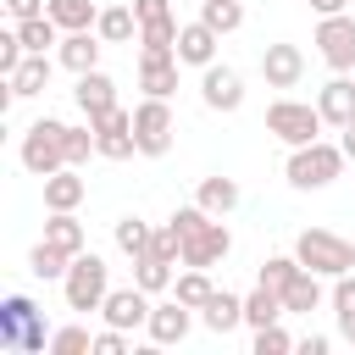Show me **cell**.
<instances>
[{"instance_id": "cell-13", "label": "cell", "mask_w": 355, "mask_h": 355, "mask_svg": "<svg viewBox=\"0 0 355 355\" xmlns=\"http://www.w3.org/2000/svg\"><path fill=\"white\" fill-rule=\"evenodd\" d=\"M178 50H139V89L155 94V100H172L178 94Z\"/></svg>"}, {"instance_id": "cell-14", "label": "cell", "mask_w": 355, "mask_h": 355, "mask_svg": "<svg viewBox=\"0 0 355 355\" xmlns=\"http://www.w3.org/2000/svg\"><path fill=\"white\" fill-rule=\"evenodd\" d=\"M150 294L133 283V288H111L105 294V305H100V316H105V327H122V333H133V327H144L150 322Z\"/></svg>"}, {"instance_id": "cell-19", "label": "cell", "mask_w": 355, "mask_h": 355, "mask_svg": "<svg viewBox=\"0 0 355 355\" xmlns=\"http://www.w3.org/2000/svg\"><path fill=\"white\" fill-rule=\"evenodd\" d=\"M72 100H78V111L94 122V116H105L111 105H116V83H111V72H78V89H72Z\"/></svg>"}, {"instance_id": "cell-44", "label": "cell", "mask_w": 355, "mask_h": 355, "mask_svg": "<svg viewBox=\"0 0 355 355\" xmlns=\"http://www.w3.org/2000/svg\"><path fill=\"white\" fill-rule=\"evenodd\" d=\"M0 6H6V17H11V22H28V17H39L50 0H0Z\"/></svg>"}, {"instance_id": "cell-7", "label": "cell", "mask_w": 355, "mask_h": 355, "mask_svg": "<svg viewBox=\"0 0 355 355\" xmlns=\"http://www.w3.org/2000/svg\"><path fill=\"white\" fill-rule=\"evenodd\" d=\"M172 133H178L172 105L155 100V94H144V100L133 105V139H139V155H166V150H172Z\"/></svg>"}, {"instance_id": "cell-32", "label": "cell", "mask_w": 355, "mask_h": 355, "mask_svg": "<svg viewBox=\"0 0 355 355\" xmlns=\"http://www.w3.org/2000/svg\"><path fill=\"white\" fill-rule=\"evenodd\" d=\"M133 283L144 288V294H161V288H172V261H161V255H133Z\"/></svg>"}, {"instance_id": "cell-2", "label": "cell", "mask_w": 355, "mask_h": 355, "mask_svg": "<svg viewBox=\"0 0 355 355\" xmlns=\"http://www.w3.org/2000/svg\"><path fill=\"white\" fill-rule=\"evenodd\" d=\"M294 255H300V266L316 272V277H344V272H355V244H349L344 233H333V227H305V233L294 239Z\"/></svg>"}, {"instance_id": "cell-43", "label": "cell", "mask_w": 355, "mask_h": 355, "mask_svg": "<svg viewBox=\"0 0 355 355\" xmlns=\"http://www.w3.org/2000/svg\"><path fill=\"white\" fill-rule=\"evenodd\" d=\"M133 17H139V28H144V22H166L172 6H166V0H133Z\"/></svg>"}, {"instance_id": "cell-46", "label": "cell", "mask_w": 355, "mask_h": 355, "mask_svg": "<svg viewBox=\"0 0 355 355\" xmlns=\"http://www.w3.org/2000/svg\"><path fill=\"white\" fill-rule=\"evenodd\" d=\"M311 11L316 17H338V11H349V0H311Z\"/></svg>"}, {"instance_id": "cell-1", "label": "cell", "mask_w": 355, "mask_h": 355, "mask_svg": "<svg viewBox=\"0 0 355 355\" xmlns=\"http://www.w3.org/2000/svg\"><path fill=\"white\" fill-rule=\"evenodd\" d=\"M0 349H22V355L50 349L44 311H39L28 294H6V300H0Z\"/></svg>"}, {"instance_id": "cell-20", "label": "cell", "mask_w": 355, "mask_h": 355, "mask_svg": "<svg viewBox=\"0 0 355 355\" xmlns=\"http://www.w3.org/2000/svg\"><path fill=\"white\" fill-rule=\"evenodd\" d=\"M283 316H288L283 294H277L272 283H261V277H255V288L244 294V327L255 333V327H272V322H283Z\"/></svg>"}, {"instance_id": "cell-12", "label": "cell", "mask_w": 355, "mask_h": 355, "mask_svg": "<svg viewBox=\"0 0 355 355\" xmlns=\"http://www.w3.org/2000/svg\"><path fill=\"white\" fill-rule=\"evenodd\" d=\"M261 78H266V89H300V78H305V50L300 44H266L261 50Z\"/></svg>"}, {"instance_id": "cell-23", "label": "cell", "mask_w": 355, "mask_h": 355, "mask_svg": "<svg viewBox=\"0 0 355 355\" xmlns=\"http://www.w3.org/2000/svg\"><path fill=\"white\" fill-rule=\"evenodd\" d=\"M200 322H205L211 333H233V327H244V300L227 294V288H216V294L200 305Z\"/></svg>"}, {"instance_id": "cell-40", "label": "cell", "mask_w": 355, "mask_h": 355, "mask_svg": "<svg viewBox=\"0 0 355 355\" xmlns=\"http://www.w3.org/2000/svg\"><path fill=\"white\" fill-rule=\"evenodd\" d=\"M294 349V338L283 333V322H272V327H255V355H288Z\"/></svg>"}, {"instance_id": "cell-42", "label": "cell", "mask_w": 355, "mask_h": 355, "mask_svg": "<svg viewBox=\"0 0 355 355\" xmlns=\"http://www.w3.org/2000/svg\"><path fill=\"white\" fill-rule=\"evenodd\" d=\"M89 355H128V333H122V327L94 333V349H89Z\"/></svg>"}, {"instance_id": "cell-33", "label": "cell", "mask_w": 355, "mask_h": 355, "mask_svg": "<svg viewBox=\"0 0 355 355\" xmlns=\"http://www.w3.org/2000/svg\"><path fill=\"white\" fill-rule=\"evenodd\" d=\"M172 294H178L183 305H194V311H200V305L216 294V283H211V272H205V266H189L183 277H172Z\"/></svg>"}, {"instance_id": "cell-41", "label": "cell", "mask_w": 355, "mask_h": 355, "mask_svg": "<svg viewBox=\"0 0 355 355\" xmlns=\"http://www.w3.org/2000/svg\"><path fill=\"white\" fill-rule=\"evenodd\" d=\"M22 55H28V50H22V39H17V28H11V33H0V72H6V78H11L17 67H22Z\"/></svg>"}, {"instance_id": "cell-17", "label": "cell", "mask_w": 355, "mask_h": 355, "mask_svg": "<svg viewBox=\"0 0 355 355\" xmlns=\"http://www.w3.org/2000/svg\"><path fill=\"white\" fill-rule=\"evenodd\" d=\"M216 44H222V33L205 28L200 17L178 28V61H183V67H211V61H216Z\"/></svg>"}, {"instance_id": "cell-6", "label": "cell", "mask_w": 355, "mask_h": 355, "mask_svg": "<svg viewBox=\"0 0 355 355\" xmlns=\"http://www.w3.org/2000/svg\"><path fill=\"white\" fill-rule=\"evenodd\" d=\"M61 133H67V122H55V116H39L28 133H22V166L33 172V178H50V172H61L67 166V150H61Z\"/></svg>"}, {"instance_id": "cell-36", "label": "cell", "mask_w": 355, "mask_h": 355, "mask_svg": "<svg viewBox=\"0 0 355 355\" xmlns=\"http://www.w3.org/2000/svg\"><path fill=\"white\" fill-rule=\"evenodd\" d=\"M294 277H300V255H266V261H261V283H272L277 294H283Z\"/></svg>"}, {"instance_id": "cell-38", "label": "cell", "mask_w": 355, "mask_h": 355, "mask_svg": "<svg viewBox=\"0 0 355 355\" xmlns=\"http://www.w3.org/2000/svg\"><path fill=\"white\" fill-rule=\"evenodd\" d=\"M83 349H94L89 327H55V333H50V349H44V355H83Z\"/></svg>"}, {"instance_id": "cell-47", "label": "cell", "mask_w": 355, "mask_h": 355, "mask_svg": "<svg viewBox=\"0 0 355 355\" xmlns=\"http://www.w3.org/2000/svg\"><path fill=\"white\" fill-rule=\"evenodd\" d=\"M338 144H344V155L355 161V122H349V128H338Z\"/></svg>"}, {"instance_id": "cell-16", "label": "cell", "mask_w": 355, "mask_h": 355, "mask_svg": "<svg viewBox=\"0 0 355 355\" xmlns=\"http://www.w3.org/2000/svg\"><path fill=\"white\" fill-rule=\"evenodd\" d=\"M316 111L327 128H349L355 122V78L349 72H333L322 89H316Z\"/></svg>"}, {"instance_id": "cell-26", "label": "cell", "mask_w": 355, "mask_h": 355, "mask_svg": "<svg viewBox=\"0 0 355 355\" xmlns=\"http://www.w3.org/2000/svg\"><path fill=\"white\" fill-rule=\"evenodd\" d=\"M333 322H338V338L344 344H355V272H344V277H333Z\"/></svg>"}, {"instance_id": "cell-31", "label": "cell", "mask_w": 355, "mask_h": 355, "mask_svg": "<svg viewBox=\"0 0 355 355\" xmlns=\"http://www.w3.org/2000/svg\"><path fill=\"white\" fill-rule=\"evenodd\" d=\"M11 28H17L22 50H39V55H50V44H61V28L50 22V11H39V17H28V22H11Z\"/></svg>"}, {"instance_id": "cell-3", "label": "cell", "mask_w": 355, "mask_h": 355, "mask_svg": "<svg viewBox=\"0 0 355 355\" xmlns=\"http://www.w3.org/2000/svg\"><path fill=\"white\" fill-rule=\"evenodd\" d=\"M344 144H327V139H311V144H300V150H288V161H283V178L294 183V189H327L338 172H344Z\"/></svg>"}, {"instance_id": "cell-5", "label": "cell", "mask_w": 355, "mask_h": 355, "mask_svg": "<svg viewBox=\"0 0 355 355\" xmlns=\"http://www.w3.org/2000/svg\"><path fill=\"white\" fill-rule=\"evenodd\" d=\"M322 111L311 105V100H272L266 105V133L277 139V144H288V150H300V144H311V139H322Z\"/></svg>"}, {"instance_id": "cell-27", "label": "cell", "mask_w": 355, "mask_h": 355, "mask_svg": "<svg viewBox=\"0 0 355 355\" xmlns=\"http://www.w3.org/2000/svg\"><path fill=\"white\" fill-rule=\"evenodd\" d=\"M94 33H100L105 44H128V39H139V17H133V6H105L100 22H94Z\"/></svg>"}, {"instance_id": "cell-30", "label": "cell", "mask_w": 355, "mask_h": 355, "mask_svg": "<svg viewBox=\"0 0 355 355\" xmlns=\"http://www.w3.org/2000/svg\"><path fill=\"white\" fill-rule=\"evenodd\" d=\"M283 305H288V316H311V311L322 305V277L300 266V277H294V283L283 288Z\"/></svg>"}, {"instance_id": "cell-21", "label": "cell", "mask_w": 355, "mask_h": 355, "mask_svg": "<svg viewBox=\"0 0 355 355\" xmlns=\"http://www.w3.org/2000/svg\"><path fill=\"white\" fill-rule=\"evenodd\" d=\"M83 194H89V183L78 178V166H61L44 178V211H78Z\"/></svg>"}, {"instance_id": "cell-37", "label": "cell", "mask_w": 355, "mask_h": 355, "mask_svg": "<svg viewBox=\"0 0 355 355\" xmlns=\"http://www.w3.org/2000/svg\"><path fill=\"white\" fill-rule=\"evenodd\" d=\"M61 150H67V166H83L89 155H100L94 150V128H67L61 133Z\"/></svg>"}, {"instance_id": "cell-4", "label": "cell", "mask_w": 355, "mask_h": 355, "mask_svg": "<svg viewBox=\"0 0 355 355\" xmlns=\"http://www.w3.org/2000/svg\"><path fill=\"white\" fill-rule=\"evenodd\" d=\"M61 294H67V311H100L105 294H111V266H105L94 250L72 255V266H67V277H61Z\"/></svg>"}, {"instance_id": "cell-15", "label": "cell", "mask_w": 355, "mask_h": 355, "mask_svg": "<svg viewBox=\"0 0 355 355\" xmlns=\"http://www.w3.org/2000/svg\"><path fill=\"white\" fill-rule=\"evenodd\" d=\"M189 327H194V305H183L178 294H172V300H161V305L150 311V322H144L150 344H183V338H189Z\"/></svg>"}, {"instance_id": "cell-39", "label": "cell", "mask_w": 355, "mask_h": 355, "mask_svg": "<svg viewBox=\"0 0 355 355\" xmlns=\"http://www.w3.org/2000/svg\"><path fill=\"white\" fill-rule=\"evenodd\" d=\"M150 255H161V261H172V266H178V261H183V233H178L172 222H166V227H155V233H150Z\"/></svg>"}, {"instance_id": "cell-25", "label": "cell", "mask_w": 355, "mask_h": 355, "mask_svg": "<svg viewBox=\"0 0 355 355\" xmlns=\"http://www.w3.org/2000/svg\"><path fill=\"white\" fill-rule=\"evenodd\" d=\"M44 11H50V22H55L61 33H83V28L100 22V6H94V0H50Z\"/></svg>"}, {"instance_id": "cell-29", "label": "cell", "mask_w": 355, "mask_h": 355, "mask_svg": "<svg viewBox=\"0 0 355 355\" xmlns=\"http://www.w3.org/2000/svg\"><path fill=\"white\" fill-rule=\"evenodd\" d=\"M67 266H72V255H67V250H55L50 239H39V244L28 250V272H33V277H44V283H61V277H67Z\"/></svg>"}, {"instance_id": "cell-11", "label": "cell", "mask_w": 355, "mask_h": 355, "mask_svg": "<svg viewBox=\"0 0 355 355\" xmlns=\"http://www.w3.org/2000/svg\"><path fill=\"white\" fill-rule=\"evenodd\" d=\"M200 100H205V111H239V105H244V78H239V67H227V61L200 67Z\"/></svg>"}, {"instance_id": "cell-8", "label": "cell", "mask_w": 355, "mask_h": 355, "mask_svg": "<svg viewBox=\"0 0 355 355\" xmlns=\"http://www.w3.org/2000/svg\"><path fill=\"white\" fill-rule=\"evenodd\" d=\"M316 55H322L333 72H355V17H349V11L316 17Z\"/></svg>"}, {"instance_id": "cell-45", "label": "cell", "mask_w": 355, "mask_h": 355, "mask_svg": "<svg viewBox=\"0 0 355 355\" xmlns=\"http://www.w3.org/2000/svg\"><path fill=\"white\" fill-rule=\"evenodd\" d=\"M294 349H300V355H327V338H322V333H305Z\"/></svg>"}, {"instance_id": "cell-24", "label": "cell", "mask_w": 355, "mask_h": 355, "mask_svg": "<svg viewBox=\"0 0 355 355\" xmlns=\"http://www.w3.org/2000/svg\"><path fill=\"white\" fill-rule=\"evenodd\" d=\"M44 239H50L55 250H67V255H83V250H89V233H83L78 211H50V222H44Z\"/></svg>"}, {"instance_id": "cell-28", "label": "cell", "mask_w": 355, "mask_h": 355, "mask_svg": "<svg viewBox=\"0 0 355 355\" xmlns=\"http://www.w3.org/2000/svg\"><path fill=\"white\" fill-rule=\"evenodd\" d=\"M194 200H200V205H205L211 216H227V211L239 205V183H233V178H222V172H216V178H200Z\"/></svg>"}, {"instance_id": "cell-9", "label": "cell", "mask_w": 355, "mask_h": 355, "mask_svg": "<svg viewBox=\"0 0 355 355\" xmlns=\"http://www.w3.org/2000/svg\"><path fill=\"white\" fill-rule=\"evenodd\" d=\"M89 128H94V150H100L105 161H128V155H139V139H133V111L111 105V111H105V116H94Z\"/></svg>"}, {"instance_id": "cell-35", "label": "cell", "mask_w": 355, "mask_h": 355, "mask_svg": "<svg viewBox=\"0 0 355 355\" xmlns=\"http://www.w3.org/2000/svg\"><path fill=\"white\" fill-rule=\"evenodd\" d=\"M150 222H139V216H116V227H111V239H116V250L122 255H144L150 250Z\"/></svg>"}, {"instance_id": "cell-34", "label": "cell", "mask_w": 355, "mask_h": 355, "mask_svg": "<svg viewBox=\"0 0 355 355\" xmlns=\"http://www.w3.org/2000/svg\"><path fill=\"white\" fill-rule=\"evenodd\" d=\"M200 22L216 33H239L244 28V6L239 0H200Z\"/></svg>"}, {"instance_id": "cell-18", "label": "cell", "mask_w": 355, "mask_h": 355, "mask_svg": "<svg viewBox=\"0 0 355 355\" xmlns=\"http://www.w3.org/2000/svg\"><path fill=\"white\" fill-rule=\"evenodd\" d=\"M100 44H105V39H100L94 28H83V33H61L55 61H61L72 78H78V72H94V67H100Z\"/></svg>"}, {"instance_id": "cell-10", "label": "cell", "mask_w": 355, "mask_h": 355, "mask_svg": "<svg viewBox=\"0 0 355 355\" xmlns=\"http://www.w3.org/2000/svg\"><path fill=\"white\" fill-rule=\"evenodd\" d=\"M227 250H233V233H227V222L222 216H205L189 239H183V266H216V261H227Z\"/></svg>"}, {"instance_id": "cell-22", "label": "cell", "mask_w": 355, "mask_h": 355, "mask_svg": "<svg viewBox=\"0 0 355 355\" xmlns=\"http://www.w3.org/2000/svg\"><path fill=\"white\" fill-rule=\"evenodd\" d=\"M50 72H55V61H50V55H39V50H28V55H22V67H17L6 83H11V94H17V100H28V94H44V89H50Z\"/></svg>"}]
</instances>
